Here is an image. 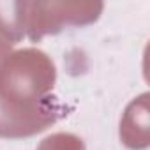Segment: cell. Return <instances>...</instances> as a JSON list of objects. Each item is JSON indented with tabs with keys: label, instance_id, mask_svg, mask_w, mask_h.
Instances as JSON below:
<instances>
[{
	"label": "cell",
	"instance_id": "obj_1",
	"mask_svg": "<svg viewBox=\"0 0 150 150\" xmlns=\"http://www.w3.org/2000/svg\"><path fill=\"white\" fill-rule=\"evenodd\" d=\"M55 80L53 60L37 48L11 51L0 62V138L39 134L64 115L51 96Z\"/></svg>",
	"mask_w": 150,
	"mask_h": 150
},
{
	"label": "cell",
	"instance_id": "obj_5",
	"mask_svg": "<svg viewBox=\"0 0 150 150\" xmlns=\"http://www.w3.org/2000/svg\"><path fill=\"white\" fill-rule=\"evenodd\" d=\"M37 150H85V143L72 132H55L44 138Z\"/></svg>",
	"mask_w": 150,
	"mask_h": 150
},
{
	"label": "cell",
	"instance_id": "obj_3",
	"mask_svg": "<svg viewBox=\"0 0 150 150\" xmlns=\"http://www.w3.org/2000/svg\"><path fill=\"white\" fill-rule=\"evenodd\" d=\"M120 139L131 150H145L150 145L148 94L132 99L120 118Z\"/></svg>",
	"mask_w": 150,
	"mask_h": 150
},
{
	"label": "cell",
	"instance_id": "obj_4",
	"mask_svg": "<svg viewBox=\"0 0 150 150\" xmlns=\"http://www.w3.org/2000/svg\"><path fill=\"white\" fill-rule=\"evenodd\" d=\"M21 39L13 14H4L0 11V62H2L14 48V44Z\"/></svg>",
	"mask_w": 150,
	"mask_h": 150
},
{
	"label": "cell",
	"instance_id": "obj_2",
	"mask_svg": "<svg viewBox=\"0 0 150 150\" xmlns=\"http://www.w3.org/2000/svg\"><path fill=\"white\" fill-rule=\"evenodd\" d=\"M14 25L21 37L39 41L65 27H83L99 20L103 2H16Z\"/></svg>",
	"mask_w": 150,
	"mask_h": 150
}]
</instances>
